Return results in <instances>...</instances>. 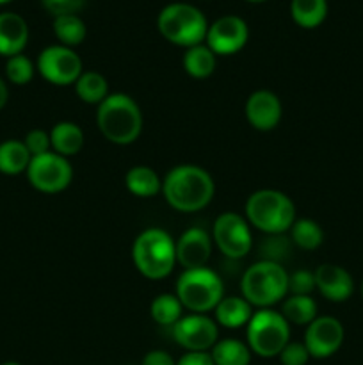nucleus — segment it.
<instances>
[{
    "mask_svg": "<svg viewBox=\"0 0 363 365\" xmlns=\"http://www.w3.org/2000/svg\"><path fill=\"white\" fill-rule=\"evenodd\" d=\"M216 184L210 173L194 164L173 168L162 182L166 202L178 212H198L214 198Z\"/></svg>",
    "mask_w": 363,
    "mask_h": 365,
    "instance_id": "obj_1",
    "label": "nucleus"
},
{
    "mask_svg": "<svg viewBox=\"0 0 363 365\" xmlns=\"http://www.w3.org/2000/svg\"><path fill=\"white\" fill-rule=\"evenodd\" d=\"M96 123L107 141L127 146L141 135L142 113L134 98L125 93H112L98 106Z\"/></svg>",
    "mask_w": 363,
    "mask_h": 365,
    "instance_id": "obj_2",
    "label": "nucleus"
},
{
    "mask_svg": "<svg viewBox=\"0 0 363 365\" xmlns=\"http://www.w3.org/2000/svg\"><path fill=\"white\" fill-rule=\"evenodd\" d=\"M132 260L142 277L162 280L177 264V242L162 228H148L135 237Z\"/></svg>",
    "mask_w": 363,
    "mask_h": 365,
    "instance_id": "obj_3",
    "label": "nucleus"
},
{
    "mask_svg": "<svg viewBox=\"0 0 363 365\" xmlns=\"http://www.w3.org/2000/svg\"><path fill=\"white\" fill-rule=\"evenodd\" d=\"M157 27L164 39L177 46L191 48L201 45L209 32V21L196 6L185 2L167 4L157 18Z\"/></svg>",
    "mask_w": 363,
    "mask_h": 365,
    "instance_id": "obj_4",
    "label": "nucleus"
},
{
    "mask_svg": "<svg viewBox=\"0 0 363 365\" xmlns=\"http://www.w3.org/2000/svg\"><path fill=\"white\" fill-rule=\"evenodd\" d=\"M246 217L263 234H285L295 221V207L283 192L262 189L253 192L246 202Z\"/></svg>",
    "mask_w": 363,
    "mask_h": 365,
    "instance_id": "obj_5",
    "label": "nucleus"
},
{
    "mask_svg": "<svg viewBox=\"0 0 363 365\" xmlns=\"http://www.w3.org/2000/svg\"><path fill=\"white\" fill-rule=\"evenodd\" d=\"M241 289L249 305L269 309L287 296L288 273L281 264L258 260L242 274Z\"/></svg>",
    "mask_w": 363,
    "mask_h": 365,
    "instance_id": "obj_6",
    "label": "nucleus"
},
{
    "mask_svg": "<svg viewBox=\"0 0 363 365\" xmlns=\"http://www.w3.org/2000/svg\"><path fill=\"white\" fill-rule=\"evenodd\" d=\"M177 298L182 307L194 314L214 310L224 298V285L219 274L209 267L189 269L177 282Z\"/></svg>",
    "mask_w": 363,
    "mask_h": 365,
    "instance_id": "obj_7",
    "label": "nucleus"
},
{
    "mask_svg": "<svg viewBox=\"0 0 363 365\" xmlns=\"http://www.w3.org/2000/svg\"><path fill=\"white\" fill-rule=\"evenodd\" d=\"M248 346L255 355L262 359H273L283 351L290 342V327L280 312L270 309H260L253 314L246 330Z\"/></svg>",
    "mask_w": 363,
    "mask_h": 365,
    "instance_id": "obj_8",
    "label": "nucleus"
},
{
    "mask_svg": "<svg viewBox=\"0 0 363 365\" xmlns=\"http://www.w3.org/2000/svg\"><path fill=\"white\" fill-rule=\"evenodd\" d=\"M25 173L32 187L46 195H53L64 191L71 184L73 168L66 157L48 152L32 157Z\"/></svg>",
    "mask_w": 363,
    "mask_h": 365,
    "instance_id": "obj_9",
    "label": "nucleus"
},
{
    "mask_svg": "<svg viewBox=\"0 0 363 365\" xmlns=\"http://www.w3.org/2000/svg\"><path fill=\"white\" fill-rule=\"evenodd\" d=\"M38 70L41 77L53 86L75 84L84 73L78 53L64 45L46 46L38 57Z\"/></svg>",
    "mask_w": 363,
    "mask_h": 365,
    "instance_id": "obj_10",
    "label": "nucleus"
},
{
    "mask_svg": "<svg viewBox=\"0 0 363 365\" xmlns=\"http://www.w3.org/2000/svg\"><path fill=\"white\" fill-rule=\"evenodd\" d=\"M212 239L228 259H242L251 252L253 239L249 223L235 212H224L216 220Z\"/></svg>",
    "mask_w": 363,
    "mask_h": 365,
    "instance_id": "obj_11",
    "label": "nucleus"
},
{
    "mask_svg": "<svg viewBox=\"0 0 363 365\" xmlns=\"http://www.w3.org/2000/svg\"><path fill=\"white\" fill-rule=\"evenodd\" d=\"M173 339L187 353H209L219 339L217 323L205 314L182 316L173 327Z\"/></svg>",
    "mask_w": 363,
    "mask_h": 365,
    "instance_id": "obj_12",
    "label": "nucleus"
},
{
    "mask_svg": "<svg viewBox=\"0 0 363 365\" xmlns=\"http://www.w3.org/2000/svg\"><path fill=\"white\" fill-rule=\"evenodd\" d=\"M248 38V24L241 16L228 14V16L217 18L212 25H209L205 41L216 56H231L244 48Z\"/></svg>",
    "mask_w": 363,
    "mask_h": 365,
    "instance_id": "obj_13",
    "label": "nucleus"
},
{
    "mask_svg": "<svg viewBox=\"0 0 363 365\" xmlns=\"http://www.w3.org/2000/svg\"><path fill=\"white\" fill-rule=\"evenodd\" d=\"M345 331L338 319L330 316L317 317L305 331V346L313 359H330L344 344Z\"/></svg>",
    "mask_w": 363,
    "mask_h": 365,
    "instance_id": "obj_14",
    "label": "nucleus"
},
{
    "mask_svg": "<svg viewBox=\"0 0 363 365\" xmlns=\"http://www.w3.org/2000/svg\"><path fill=\"white\" fill-rule=\"evenodd\" d=\"M210 257H212V239L203 228H189L177 241V262L185 271L206 267Z\"/></svg>",
    "mask_w": 363,
    "mask_h": 365,
    "instance_id": "obj_15",
    "label": "nucleus"
},
{
    "mask_svg": "<svg viewBox=\"0 0 363 365\" xmlns=\"http://www.w3.org/2000/svg\"><path fill=\"white\" fill-rule=\"evenodd\" d=\"M281 102L273 91L260 89L249 95L246 102V118L249 125L260 132H269L281 121Z\"/></svg>",
    "mask_w": 363,
    "mask_h": 365,
    "instance_id": "obj_16",
    "label": "nucleus"
},
{
    "mask_svg": "<svg viewBox=\"0 0 363 365\" xmlns=\"http://www.w3.org/2000/svg\"><path fill=\"white\" fill-rule=\"evenodd\" d=\"M315 289L333 303H344L354 292V282L347 269L335 264H322L315 269Z\"/></svg>",
    "mask_w": 363,
    "mask_h": 365,
    "instance_id": "obj_17",
    "label": "nucleus"
},
{
    "mask_svg": "<svg viewBox=\"0 0 363 365\" xmlns=\"http://www.w3.org/2000/svg\"><path fill=\"white\" fill-rule=\"evenodd\" d=\"M28 41V25L20 14L0 13V56L13 57L23 52Z\"/></svg>",
    "mask_w": 363,
    "mask_h": 365,
    "instance_id": "obj_18",
    "label": "nucleus"
},
{
    "mask_svg": "<svg viewBox=\"0 0 363 365\" xmlns=\"http://www.w3.org/2000/svg\"><path fill=\"white\" fill-rule=\"evenodd\" d=\"M214 310H216L217 323L224 328H230V330L248 327L249 319L253 317V307L238 296L223 298Z\"/></svg>",
    "mask_w": 363,
    "mask_h": 365,
    "instance_id": "obj_19",
    "label": "nucleus"
},
{
    "mask_svg": "<svg viewBox=\"0 0 363 365\" xmlns=\"http://www.w3.org/2000/svg\"><path fill=\"white\" fill-rule=\"evenodd\" d=\"M50 143H52L53 152L68 159L70 155H77L82 150V146H84V132L77 123L59 121L50 130Z\"/></svg>",
    "mask_w": 363,
    "mask_h": 365,
    "instance_id": "obj_20",
    "label": "nucleus"
},
{
    "mask_svg": "<svg viewBox=\"0 0 363 365\" xmlns=\"http://www.w3.org/2000/svg\"><path fill=\"white\" fill-rule=\"evenodd\" d=\"M31 159L32 155L28 153L23 141L7 139V141L0 143V173L9 175V177L23 173L27 171Z\"/></svg>",
    "mask_w": 363,
    "mask_h": 365,
    "instance_id": "obj_21",
    "label": "nucleus"
},
{
    "mask_svg": "<svg viewBox=\"0 0 363 365\" xmlns=\"http://www.w3.org/2000/svg\"><path fill=\"white\" fill-rule=\"evenodd\" d=\"M125 185L132 195L139 198H149L162 191V182L159 175L148 166H134L125 175Z\"/></svg>",
    "mask_w": 363,
    "mask_h": 365,
    "instance_id": "obj_22",
    "label": "nucleus"
},
{
    "mask_svg": "<svg viewBox=\"0 0 363 365\" xmlns=\"http://www.w3.org/2000/svg\"><path fill=\"white\" fill-rule=\"evenodd\" d=\"M290 16L302 29L319 27L327 16V0H290Z\"/></svg>",
    "mask_w": 363,
    "mask_h": 365,
    "instance_id": "obj_23",
    "label": "nucleus"
},
{
    "mask_svg": "<svg viewBox=\"0 0 363 365\" xmlns=\"http://www.w3.org/2000/svg\"><path fill=\"white\" fill-rule=\"evenodd\" d=\"M210 356H212L214 365H249L251 349L237 339H224V341L216 342Z\"/></svg>",
    "mask_w": 363,
    "mask_h": 365,
    "instance_id": "obj_24",
    "label": "nucleus"
},
{
    "mask_svg": "<svg viewBox=\"0 0 363 365\" xmlns=\"http://www.w3.org/2000/svg\"><path fill=\"white\" fill-rule=\"evenodd\" d=\"M75 93L82 102L100 106L109 96V84L98 71H84L75 82Z\"/></svg>",
    "mask_w": 363,
    "mask_h": 365,
    "instance_id": "obj_25",
    "label": "nucleus"
},
{
    "mask_svg": "<svg viewBox=\"0 0 363 365\" xmlns=\"http://www.w3.org/2000/svg\"><path fill=\"white\" fill-rule=\"evenodd\" d=\"M281 316L285 317L288 324H298L305 327L310 324L313 319H317V303L310 296H294L287 298L281 307Z\"/></svg>",
    "mask_w": 363,
    "mask_h": 365,
    "instance_id": "obj_26",
    "label": "nucleus"
},
{
    "mask_svg": "<svg viewBox=\"0 0 363 365\" xmlns=\"http://www.w3.org/2000/svg\"><path fill=\"white\" fill-rule=\"evenodd\" d=\"M53 34L59 39L60 45L73 48L84 41L88 29L78 14H66V16L53 18Z\"/></svg>",
    "mask_w": 363,
    "mask_h": 365,
    "instance_id": "obj_27",
    "label": "nucleus"
},
{
    "mask_svg": "<svg viewBox=\"0 0 363 365\" xmlns=\"http://www.w3.org/2000/svg\"><path fill=\"white\" fill-rule=\"evenodd\" d=\"M184 68L194 78L210 77L216 70V53L206 45L191 46L184 56Z\"/></svg>",
    "mask_w": 363,
    "mask_h": 365,
    "instance_id": "obj_28",
    "label": "nucleus"
},
{
    "mask_svg": "<svg viewBox=\"0 0 363 365\" xmlns=\"http://www.w3.org/2000/svg\"><path fill=\"white\" fill-rule=\"evenodd\" d=\"M182 310H184V307H182L177 294L157 296L149 307L153 321L159 323L160 327H174L182 319Z\"/></svg>",
    "mask_w": 363,
    "mask_h": 365,
    "instance_id": "obj_29",
    "label": "nucleus"
},
{
    "mask_svg": "<svg viewBox=\"0 0 363 365\" xmlns=\"http://www.w3.org/2000/svg\"><path fill=\"white\" fill-rule=\"evenodd\" d=\"M290 239L301 250H315L322 245L324 232L313 220H298L290 228Z\"/></svg>",
    "mask_w": 363,
    "mask_h": 365,
    "instance_id": "obj_30",
    "label": "nucleus"
},
{
    "mask_svg": "<svg viewBox=\"0 0 363 365\" xmlns=\"http://www.w3.org/2000/svg\"><path fill=\"white\" fill-rule=\"evenodd\" d=\"M292 250V239H288L285 234H273L265 235L258 245L260 260L267 262L281 264L288 259Z\"/></svg>",
    "mask_w": 363,
    "mask_h": 365,
    "instance_id": "obj_31",
    "label": "nucleus"
},
{
    "mask_svg": "<svg viewBox=\"0 0 363 365\" xmlns=\"http://www.w3.org/2000/svg\"><path fill=\"white\" fill-rule=\"evenodd\" d=\"M34 64L28 57H25L23 53H18L7 59L6 63V77L11 84L16 86H25L32 81L34 77Z\"/></svg>",
    "mask_w": 363,
    "mask_h": 365,
    "instance_id": "obj_32",
    "label": "nucleus"
},
{
    "mask_svg": "<svg viewBox=\"0 0 363 365\" xmlns=\"http://www.w3.org/2000/svg\"><path fill=\"white\" fill-rule=\"evenodd\" d=\"M315 289V274L308 269H299L288 274V292L294 296H310Z\"/></svg>",
    "mask_w": 363,
    "mask_h": 365,
    "instance_id": "obj_33",
    "label": "nucleus"
},
{
    "mask_svg": "<svg viewBox=\"0 0 363 365\" xmlns=\"http://www.w3.org/2000/svg\"><path fill=\"white\" fill-rule=\"evenodd\" d=\"M88 0H41L43 7L52 14L53 18L66 16V14H78L84 9Z\"/></svg>",
    "mask_w": 363,
    "mask_h": 365,
    "instance_id": "obj_34",
    "label": "nucleus"
},
{
    "mask_svg": "<svg viewBox=\"0 0 363 365\" xmlns=\"http://www.w3.org/2000/svg\"><path fill=\"white\" fill-rule=\"evenodd\" d=\"M278 356H280L281 365H306L310 360L305 342H288Z\"/></svg>",
    "mask_w": 363,
    "mask_h": 365,
    "instance_id": "obj_35",
    "label": "nucleus"
},
{
    "mask_svg": "<svg viewBox=\"0 0 363 365\" xmlns=\"http://www.w3.org/2000/svg\"><path fill=\"white\" fill-rule=\"evenodd\" d=\"M23 143L32 157L48 153L50 148H52V143H50V134H46L45 130H39V128H34V130L28 132V134L25 135Z\"/></svg>",
    "mask_w": 363,
    "mask_h": 365,
    "instance_id": "obj_36",
    "label": "nucleus"
},
{
    "mask_svg": "<svg viewBox=\"0 0 363 365\" xmlns=\"http://www.w3.org/2000/svg\"><path fill=\"white\" fill-rule=\"evenodd\" d=\"M141 365H177V362L171 359V355L162 351V349H153V351H149L148 355L142 359Z\"/></svg>",
    "mask_w": 363,
    "mask_h": 365,
    "instance_id": "obj_37",
    "label": "nucleus"
},
{
    "mask_svg": "<svg viewBox=\"0 0 363 365\" xmlns=\"http://www.w3.org/2000/svg\"><path fill=\"white\" fill-rule=\"evenodd\" d=\"M177 365H214L210 353H185Z\"/></svg>",
    "mask_w": 363,
    "mask_h": 365,
    "instance_id": "obj_38",
    "label": "nucleus"
},
{
    "mask_svg": "<svg viewBox=\"0 0 363 365\" xmlns=\"http://www.w3.org/2000/svg\"><path fill=\"white\" fill-rule=\"evenodd\" d=\"M7 98H9V89H7L6 82L0 78V109H4V107H6Z\"/></svg>",
    "mask_w": 363,
    "mask_h": 365,
    "instance_id": "obj_39",
    "label": "nucleus"
},
{
    "mask_svg": "<svg viewBox=\"0 0 363 365\" xmlns=\"http://www.w3.org/2000/svg\"><path fill=\"white\" fill-rule=\"evenodd\" d=\"M246 2H251V4H262V2H265V0H246Z\"/></svg>",
    "mask_w": 363,
    "mask_h": 365,
    "instance_id": "obj_40",
    "label": "nucleus"
},
{
    "mask_svg": "<svg viewBox=\"0 0 363 365\" xmlns=\"http://www.w3.org/2000/svg\"><path fill=\"white\" fill-rule=\"evenodd\" d=\"M2 365H21V364H18V362H6V364H2Z\"/></svg>",
    "mask_w": 363,
    "mask_h": 365,
    "instance_id": "obj_41",
    "label": "nucleus"
},
{
    "mask_svg": "<svg viewBox=\"0 0 363 365\" xmlns=\"http://www.w3.org/2000/svg\"><path fill=\"white\" fill-rule=\"evenodd\" d=\"M11 0H0V6H4V4H9Z\"/></svg>",
    "mask_w": 363,
    "mask_h": 365,
    "instance_id": "obj_42",
    "label": "nucleus"
},
{
    "mask_svg": "<svg viewBox=\"0 0 363 365\" xmlns=\"http://www.w3.org/2000/svg\"><path fill=\"white\" fill-rule=\"evenodd\" d=\"M362 298H363V282H362Z\"/></svg>",
    "mask_w": 363,
    "mask_h": 365,
    "instance_id": "obj_43",
    "label": "nucleus"
}]
</instances>
